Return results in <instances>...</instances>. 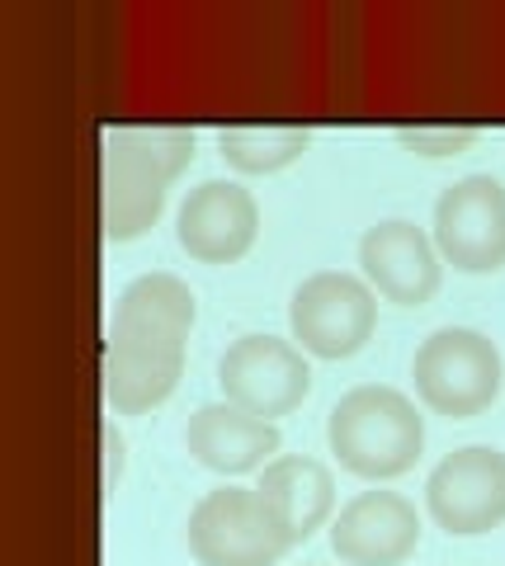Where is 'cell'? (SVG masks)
<instances>
[{
	"instance_id": "6da1fadb",
	"label": "cell",
	"mask_w": 505,
	"mask_h": 566,
	"mask_svg": "<svg viewBox=\"0 0 505 566\" xmlns=\"http://www.w3.org/2000/svg\"><path fill=\"white\" fill-rule=\"evenodd\" d=\"M194 293L176 274H143L118 293L104 345V397L114 411L143 416L180 387L185 340L194 331Z\"/></svg>"
},
{
	"instance_id": "7a4b0ae2",
	"label": "cell",
	"mask_w": 505,
	"mask_h": 566,
	"mask_svg": "<svg viewBox=\"0 0 505 566\" xmlns=\"http://www.w3.org/2000/svg\"><path fill=\"white\" fill-rule=\"evenodd\" d=\"M194 161L189 128H109L104 133V237L137 241L166 212V189Z\"/></svg>"
},
{
	"instance_id": "3957f363",
	"label": "cell",
	"mask_w": 505,
	"mask_h": 566,
	"mask_svg": "<svg viewBox=\"0 0 505 566\" xmlns=\"http://www.w3.org/2000/svg\"><path fill=\"white\" fill-rule=\"evenodd\" d=\"M326 444L345 472L364 482H392L415 468L425 449V420L397 387H350L326 416Z\"/></svg>"
},
{
	"instance_id": "277c9868",
	"label": "cell",
	"mask_w": 505,
	"mask_h": 566,
	"mask_svg": "<svg viewBox=\"0 0 505 566\" xmlns=\"http://www.w3.org/2000/svg\"><path fill=\"white\" fill-rule=\"evenodd\" d=\"M411 378H415V397L434 416L473 420L501 397L505 364L492 335L473 326H444L421 340L411 359Z\"/></svg>"
},
{
	"instance_id": "5b68a950",
	"label": "cell",
	"mask_w": 505,
	"mask_h": 566,
	"mask_svg": "<svg viewBox=\"0 0 505 566\" xmlns=\"http://www.w3.org/2000/svg\"><path fill=\"white\" fill-rule=\"evenodd\" d=\"M293 538L255 486H218L189 510V553L199 566H278Z\"/></svg>"
},
{
	"instance_id": "8992f818",
	"label": "cell",
	"mask_w": 505,
	"mask_h": 566,
	"mask_svg": "<svg viewBox=\"0 0 505 566\" xmlns=\"http://www.w3.org/2000/svg\"><path fill=\"white\" fill-rule=\"evenodd\" d=\"M288 326L293 340L307 354H317V359H350V354L369 345L378 326V297L355 274L322 270L293 289Z\"/></svg>"
},
{
	"instance_id": "52a82bcc",
	"label": "cell",
	"mask_w": 505,
	"mask_h": 566,
	"mask_svg": "<svg viewBox=\"0 0 505 566\" xmlns=\"http://www.w3.org/2000/svg\"><path fill=\"white\" fill-rule=\"evenodd\" d=\"M222 397L260 420H278L298 411L312 392V368L298 345L274 340V335H241L218 359Z\"/></svg>"
},
{
	"instance_id": "ba28073f",
	"label": "cell",
	"mask_w": 505,
	"mask_h": 566,
	"mask_svg": "<svg viewBox=\"0 0 505 566\" xmlns=\"http://www.w3.org/2000/svg\"><path fill=\"white\" fill-rule=\"evenodd\" d=\"M434 251L459 274L505 270V189L492 175H467L434 203Z\"/></svg>"
},
{
	"instance_id": "9c48e42d",
	"label": "cell",
	"mask_w": 505,
	"mask_h": 566,
	"mask_svg": "<svg viewBox=\"0 0 505 566\" xmlns=\"http://www.w3.org/2000/svg\"><path fill=\"white\" fill-rule=\"evenodd\" d=\"M430 520L444 534L477 538L505 524V453L492 444L454 449L425 482Z\"/></svg>"
},
{
	"instance_id": "30bf717a",
	"label": "cell",
	"mask_w": 505,
	"mask_h": 566,
	"mask_svg": "<svg viewBox=\"0 0 505 566\" xmlns=\"http://www.w3.org/2000/svg\"><path fill=\"white\" fill-rule=\"evenodd\" d=\"M359 270H364V283L397 307H425L440 293V279H444L434 237H425L421 227L402 218L378 222L359 237Z\"/></svg>"
},
{
	"instance_id": "8fae6325",
	"label": "cell",
	"mask_w": 505,
	"mask_h": 566,
	"mask_svg": "<svg viewBox=\"0 0 505 566\" xmlns=\"http://www.w3.org/2000/svg\"><path fill=\"white\" fill-rule=\"evenodd\" d=\"M260 203L232 180H203L176 212V241L199 264H232L255 245Z\"/></svg>"
},
{
	"instance_id": "7c38bea8",
	"label": "cell",
	"mask_w": 505,
	"mask_h": 566,
	"mask_svg": "<svg viewBox=\"0 0 505 566\" xmlns=\"http://www.w3.org/2000/svg\"><path fill=\"white\" fill-rule=\"evenodd\" d=\"M421 543V515L397 491H359L330 520V553L345 566H402Z\"/></svg>"
},
{
	"instance_id": "4fadbf2b",
	"label": "cell",
	"mask_w": 505,
	"mask_h": 566,
	"mask_svg": "<svg viewBox=\"0 0 505 566\" xmlns=\"http://www.w3.org/2000/svg\"><path fill=\"white\" fill-rule=\"evenodd\" d=\"M185 449L199 468L222 472V476H241L255 468H270L278 453V430L274 420H260L251 411H241L232 401H213L199 406L185 424Z\"/></svg>"
},
{
	"instance_id": "5bb4252c",
	"label": "cell",
	"mask_w": 505,
	"mask_h": 566,
	"mask_svg": "<svg viewBox=\"0 0 505 566\" xmlns=\"http://www.w3.org/2000/svg\"><path fill=\"white\" fill-rule=\"evenodd\" d=\"M255 491L293 543H307L336 510V476L317 458H274L270 468H260Z\"/></svg>"
},
{
	"instance_id": "9a60e30c",
	"label": "cell",
	"mask_w": 505,
	"mask_h": 566,
	"mask_svg": "<svg viewBox=\"0 0 505 566\" xmlns=\"http://www.w3.org/2000/svg\"><path fill=\"white\" fill-rule=\"evenodd\" d=\"M312 147V133L303 123H236L218 133L222 161L241 175H274L293 166Z\"/></svg>"
},
{
	"instance_id": "2e32d148",
	"label": "cell",
	"mask_w": 505,
	"mask_h": 566,
	"mask_svg": "<svg viewBox=\"0 0 505 566\" xmlns=\"http://www.w3.org/2000/svg\"><path fill=\"white\" fill-rule=\"evenodd\" d=\"M397 142L415 156H459L477 142L473 123H415V128H397Z\"/></svg>"
},
{
	"instance_id": "e0dca14e",
	"label": "cell",
	"mask_w": 505,
	"mask_h": 566,
	"mask_svg": "<svg viewBox=\"0 0 505 566\" xmlns=\"http://www.w3.org/2000/svg\"><path fill=\"white\" fill-rule=\"evenodd\" d=\"M118 472H124V434L114 430V424H104V486L114 491Z\"/></svg>"
}]
</instances>
